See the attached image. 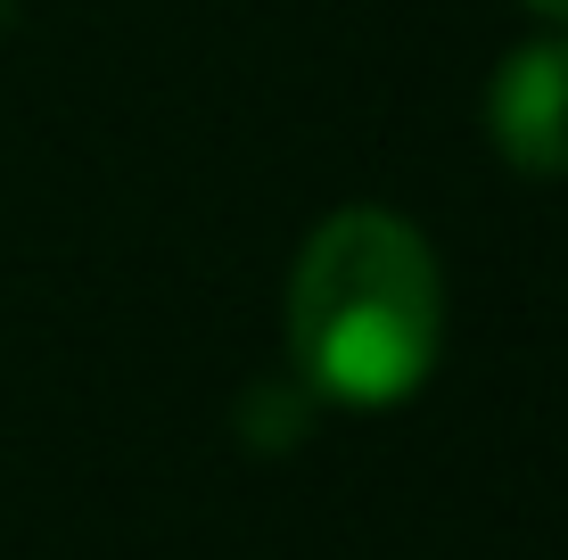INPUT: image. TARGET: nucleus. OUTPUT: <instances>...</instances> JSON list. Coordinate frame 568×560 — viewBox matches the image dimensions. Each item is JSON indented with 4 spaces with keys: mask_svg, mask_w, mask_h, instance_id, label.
<instances>
[{
    "mask_svg": "<svg viewBox=\"0 0 568 560\" xmlns=\"http://www.w3.org/2000/svg\"><path fill=\"white\" fill-rule=\"evenodd\" d=\"M445 346V281L428 240L387 206H346L305 240L288 273V355L305 388L387 413L428 379Z\"/></svg>",
    "mask_w": 568,
    "mask_h": 560,
    "instance_id": "obj_1",
    "label": "nucleus"
},
{
    "mask_svg": "<svg viewBox=\"0 0 568 560\" xmlns=\"http://www.w3.org/2000/svg\"><path fill=\"white\" fill-rule=\"evenodd\" d=\"M486 124L519 173H568V33L519 42L503 58L495 91H486Z\"/></svg>",
    "mask_w": 568,
    "mask_h": 560,
    "instance_id": "obj_2",
    "label": "nucleus"
},
{
    "mask_svg": "<svg viewBox=\"0 0 568 560\" xmlns=\"http://www.w3.org/2000/svg\"><path fill=\"white\" fill-rule=\"evenodd\" d=\"M527 9H544L552 26H568V0H527Z\"/></svg>",
    "mask_w": 568,
    "mask_h": 560,
    "instance_id": "obj_3",
    "label": "nucleus"
}]
</instances>
